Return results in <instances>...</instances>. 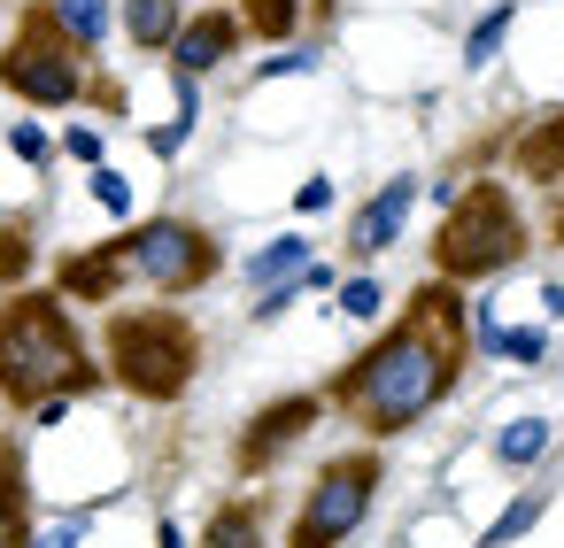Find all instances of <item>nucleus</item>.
Wrapping results in <instances>:
<instances>
[{
	"instance_id": "obj_1",
	"label": "nucleus",
	"mask_w": 564,
	"mask_h": 548,
	"mask_svg": "<svg viewBox=\"0 0 564 548\" xmlns=\"http://www.w3.org/2000/svg\"><path fill=\"white\" fill-rule=\"evenodd\" d=\"M417 317H402L394 332H379L340 379H333V409L348 417V425H364L371 440H394V432H410L425 409H441L448 402V386H456V363H464V348H456V294L448 286H417Z\"/></svg>"
},
{
	"instance_id": "obj_21",
	"label": "nucleus",
	"mask_w": 564,
	"mask_h": 548,
	"mask_svg": "<svg viewBox=\"0 0 564 548\" xmlns=\"http://www.w3.org/2000/svg\"><path fill=\"white\" fill-rule=\"evenodd\" d=\"M379 309H387V286H379V278H371V271H364V278H348V286H340V317H356V325H371V317H379Z\"/></svg>"
},
{
	"instance_id": "obj_10",
	"label": "nucleus",
	"mask_w": 564,
	"mask_h": 548,
	"mask_svg": "<svg viewBox=\"0 0 564 548\" xmlns=\"http://www.w3.org/2000/svg\"><path fill=\"white\" fill-rule=\"evenodd\" d=\"M232 47H240V17H232V9H202V17L178 24L171 63H178V78H202V70H217Z\"/></svg>"
},
{
	"instance_id": "obj_5",
	"label": "nucleus",
	"mask_w": 564,
	"mask_h": 548,
	"mask_svg": "<svg viewBox=\"0 0 564 548\" xmlns=\"http://www.w3.org/2000/svg\"><path fill=\"white\" fill-rule=\"evenodd\" d=\"M371 494H379V456H340L310 479L302 509H294V533L286 548H340L364 517H371Z\"/></svg>"
},
{
	"instance_id": "obj_22",
	"label": "nucleus",
	"mask_w": 564,
	"mask_h": 548,
	"mask_svg": "<svg viewBox=\"0 0 564 548\" xmlns=\"http://www.w3.org/2000/svg\"><path fill=\"white\" fill-rule=\"evenodd\" d=\"M533 517H541V494H518V502H510V509H502V517L487 525V548H510V540H518V533H525Z\"/></svg>"
},
{
	"instance_id": "obj_13",
	"label": "nucleus",
	"mask_w": 564,
	"mask_h": 548,
	"mask_svg": "<svg viewBox=\"0 0 564 548\" xmlns=\"http://www.w3.org/2000/svg\"><path fill=\"white\" fill-rule=\"evenodd\" d=\"M549 440H556L549 417H510V425L495 432V463H502V471H533V463L549 456Z\"/></svg>"
},
{
	"instance_id": "obj_33",
	"label": "nucleus",
	"mask_w": 564,
	"mask_h": 548,
	"mask_svg": "<svg viewBox=\"0 0 564 548\" xmlns=\"http://www.w3.org/2000/svg\"><path fill=\"white\" fill-rule=\"evenodd\" d=\"M0 317H9V302H0Z\"/></svg>"
},
{
	"instance_id": "obj_8",
	"label": "nucleus",
	"mask_w": 564,
	"mask_h": 548,
	"mask_svg": "<svg viewBox=\"0 0 564 548\" xmlns=\"http://www.w3.org/2000/svg\"><path fill=\"white\" fill-rule=\"evenodd\" d=\"M317 409H325L317 394H286V402H271V409L240 432V471H271V456H279V448H294V440L317 425Z\"/></svg>"
},
{
	"instance_id": "obj_25",
	"label": "nucleus",
	"mask_w": 564,
	"mask_h": 548,
	"mask_svg": "<svg viewBox=\"0 0 564 548\" xmlns=\"http://www.w3.org/2000/svg\"><path fill=\"white\" fill-rule=\"evenodd\" d=\"M502 355H510V363H541V355H549V332H533V325L510 332V325H502Z\"/></svg>"
},
{
	"instance_id": "obj_9",
	"label": "nucleus",
	"mask_w": 564,
	"mask_h": 548,
	"mask_svg": "<svg viewBox=\"0 0 564 548\" xmlns=\"http://www.w3.org/2000/svg\"><path fill=\"white\" fill-rule=\"evenodd\" d=\"M410 209H417V178H387V186H379V194L356 209V224H348V248H356V255H387V248L402 240Z\"/></svg>"
},
{
	"instance_id": "obj_3",
	"label": "nucleus",
	"mask_w": 564,
	"mask_h": 548,
	"mask_svg": "<svg viewBox=\"0 0 564 548\" xmlns=\"http://www.w3.org/2000/svg\"><path fill=\"white\" fill-rule=\"evenodd\" d=\"M194 355H202V340H194V325L178 309H124V317H109V371L132 394H148V402H178L186 379H194Z\"/></svg>"
},
{
	"instance_id": "obj_11",
	"label": "nucleus",
	"mask_w": 564,
	"mask_h": 548,
	"mask_svg": "<svg viewBox=\"0 0 564 548\" xmlns=\"http://www.w3.org/2000/svg\"><path fill=\"white\" fill-rule=\"evenodd\" d=\"M178 24H186V0H124V32L140 55H171Z\"/></svg>"
},
{
	"instance_id": "obj_20",
	"label": "nucleus",
	"mask_w": 564,
	"mask_h": 548,
	"mask_svg": "<svg viewBox=\"0 0 564 548\" xmlns=\"http://www.w3.org/2000/svg\"><path fill=\"white\" fill-rule=\"evenodd\" d=\"M317 63H325V55H317V47H310V40H302V47H294V40H286V47H279V55H263V63H256V78H263V86H271V78H294V70H302V78H310V70H317Z\"/></svg>"
},
{
	"instance_id": "obj_18",
	"label": "nucleus",
	"mask_w": 564,
	"mask_h": 548,
	"mask_svg": "<svg viewBox=\"0 0 564 548\" xmlns=\"http://www.w3.org/2000/svg\"><path fill=\"white\" fill-rule=\"evenodd\" d=\"M302 9H310V0H248V32L294 40V32H302Z\"/></svg>"
},
{
	"instance_id": "obj_24",
	"label": "nucleus",
	"mask_w": 564,
	"mask_h": 548,
	"mask_svg": "<svg viewBox=\"0 0 564 548\" xmlns=\"http://www.w3.org/2000/svg\"><path fill=\"white\" fill-rule=\"evenodd\" d=\"M78 540H86V509H70L55 525H32V548H78Z\"/></svg>"
},
{
	"instance_id": "obj_2",
	"label": "nucleus",
	"mask_w": 564,
	"mask_h": 548,
	"mask_svg": "<svg viewBox=\"0 0 564 548\" xmlns=\"http://www.w3.org/2000/svg\"><path fill=\"white\" fill-rule=\"evenodd\" d=\"M86 386H101V363L86 355L70 309L55 294L9 302V317H0V394L24 402V409H40V402L86 394Z\"/></svg>"
},
{
	"instance_id": "obj_17",
	"label": "nucleus",
	"mask_w": 564,
	"mask_h": 548,
	"mask_svg": "<svg viewBox=\"0 0 564 548\" xmlns=\"http://www.w3.org/2000/svg\"><path fill=\"white\" fill-rule=\"evenodd\" d=\"M194 548H263V517L248 509V502H225L209 525H202V540Z\"/></svg>"
},
{
	"instance_id": "obj_30",
	"label": "nucleus",
	"mask_w": 564,
	"mask_h": 548,
	"mask_svg": "<svg viewBox=\"0 0 564 548\" xmlns=\"http://www.w3.org/2000/svg\"><path fill=\"white\" fill-rule=\"evenodd\" d=\"M294 302H302V278H294V286H271V294L256 302V317H279V309H294Z\"/></svg>"
},
{
	"instance_id": "obj_15",
	"label": "nucleus",
	"mask_w": 564,
	"mask_h": 548,
	"mask_svg": "<svg viewBox=\"0 0 564 548\" xmlns=\"http://www.w3.org/2000/svg\"><path fill=\"white\" fill-rule=\"evenodd\" d=\"M510 24H518V0H495V9L464 32V70H487L495 55H502V40H510Z\"/></svg>"
},
{
	"instance_id": "obj_12",
	"label": "nucleus",
	"mask_w": 564,
	"mask_h": 548,
	"mask_svg": "<svg viewBox=\"0 0 564 548\" xmlns=\"http://www.w3.org/2000/svg\"><path fill=\"white\" fill-rule=\"evenodd\" d=\"M302 271H310V240H302V232H286V240H271V248H256V255L240 263V278L263 286V294H271V286H294Z\"/></svg>"
},
{
	"instance_id": "obj_7",
	"label": "nucleus",
	"mask_w": 564,
	"mask_h": 548,
	"mask_svg": "<svg viewBox=\"0 0 564 548\" xmlns=\"http://www.w3.org/2000/svg\"><path fill=\"white\" fill-rule=\"evenodd\" d=\"M124 271L140 278V286H155V294H194L209 271H217V248H209V232L202 224H178V217H155V224H140L124 248Z\"/></svg>"
},
{
	"instance_id": "obj_4",
	"label": "nucleus",
	"mask_w": 564,
	"mask_h": 548,
	"mask_svg": "<svg viewBox=\"0 0 564 548\" xmlns=\"http://www.w3.org/2000/svg\"><path fill=\"white\" fill-rule=\"evenodd\" d=\"M433 255H441V278H495V271H510V263L525 255V224H518L510 194H502V186H471V194L448 209Z\"/></svg>"
},
{
	"instance_id": "obj_23",
	"label": "nucleus",
	"mask_w": 564,
	"mask_h": 548,
	"mask_svg": "<svg viewBox=\"0 0 564 548\" xmlns=\"http://www.w3.org/2000/svg\"><path fill=\"white\" fill-rule=\"evenodd\" d=\"M518 155H525V163H533V171H564V117H556V124H549V132H533V140H525V147H518Z\"/></svg>"
},
{
	"instance_id": "obj_26",
	"label": "nucleus",
	"mask_w": 564,
	"mask_h": 548,
	"mask_svg": "<svg viewBox=\"0 0 564 548\" xmlns=\"http://www.w3.org/2000/svg\"><path fill=\"white\" fill-rule=\"evenodd\" d=\"M94 201H101L109 217H132V186H124L117 171H94Z\"/></svg>"
},
{
	"instance_id": "obj_31",
	"label": "nucleus",
	"mask_w": 564,
	"mask_h": 548,
	"mask_svg": "<svg viewBox=\"0 0 564 548\" xmlns=\"http://www.w3.org/2000/svg\"><path fill=\"white\" fill-rule=\"evenodd\" d=\"M63 147H70V155H78V163H101V132H86V124H78V132H70V140H63Z\"/></svg>"
},
{
	"instance_id": "obj_32",
	"label": "nucleus",
	"mask_w": 564,
	"mask_h": 548,
	"mask_svg": "<svg viewBox=\"0 0 564 548\" xmlns=\"http://www.w3.org/2000/svg\"><path fill=\"white\" fill-rule=\"evenodd\" d=\"M155 548H194V540L178 533V517H163V525H155Z\"/></svg>"
},
{
	"instance_id": "obj_27",
	"label": "nucleus",
	"mask_w": 564,
	"mask_h": 548,
	"mask_svg": "<svg viewBox=\"0 0 564 548\" xmlns=\"http://www.w3.org/2000/svg\"><path fill=\"white\" fill-rule=\"evenodd\" d=\"M9 147H17L24 163H47V132H40V124H17V132H9Z\"/></svg>"
},
{
	"instance_id": "obj_14",
	"label": "nucleus",
	"mask_w": 564,
	"mask_h": 548,
	"mask_svg": "<svg viewBox=\"0 0 564 548\" xmlns=\"http://www.w3.org/2000/svg\"><path fill=\"white\" fill-rule=\"evenodd\" d=\"M47 24L70 47H101L109 40V0H47Z\"/></svg>"
},
{
	"instance_id": "obj_28",
	"label": "nucleus",
	"mask_w": 564,
	"mask_h": 548,
	"mask_svg": "<svg viewBox=\"0 0 564 548\" xmlns=\"http://www.w3.org/2000/svg\"><path fill=\"white\" fill-rule=\"evenodd\" d=\"M186 140H194V124H178V117H171V124H155V132H148V147H155V155H178V147H186Z\"/></svg>"
},
{
	"instance_id": "obj_6",
	"label": "nucleus",
	"mask_w": 564,
	"mask_h": 548,
	"mask_svg": "<svg viewBox=\"0 0 564 548\" xmlns=\"http://www.w3.org/2000/svg\"><path fill=\"white\" fill-rule=\"evenodd\" d=\"M0 86L9 94H24L32 109H70L78 94H86V47H70L55 24H47V9L24 24V40L0 55Z\"/></svg>"
},
{
	"instance_id": "obj_19",
	"label": "nucleus",
	"mask_w": 564,
	"mask_h": 548,
	"mask_svg": "<svg viewBox=\"0 0 564 548\" xmlns=\"http://www.w3.org/2000/svg\"><path fill=\"white\" fill-rule=\"evenodd\" d=\"M0 548H32V517H24V486L0 479Z\"/></svg>"
},
{
	"instance_id": "obj_16",
	"label": "nucleus",
	"mask_w": 564,
	"mask_h": 548,
	"mask_svg": "<svg viewBox=\"0 0 564 548\" xmlns=\"http://www.w3.org/2000/svg\"><path fill=\"white\" fill-rule=\"evenodd\" d=\"M117 278H132L117 248H101V255H78V263H63V294H78V302H94V294H109Z\"/></svg>"
},
{
	"instance_id": "obj_29",
	"label": "nucleus",
	"mask_w": 564,
	"mask_h": 548,
	"mask_svg": "<svg viewBox=\"0 0 564 548\" xmlns=\"http://www.w3.org/2000/svg\"><path fill=\"white\" fill-rule=\"evenodd\" d=\"M294 209H302V217H325V209H333V178H310V186L294 194Z\"/></svg>"
}]
</instances>
